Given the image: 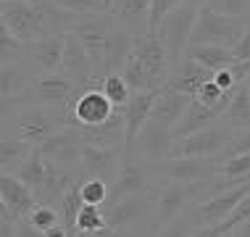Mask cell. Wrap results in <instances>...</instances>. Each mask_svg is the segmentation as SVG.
<instances>
[{"instance_id": "6da1fadb", "label": "cell", "mask_w": 250, "mask_h": 237, "mask_svg": "<svg viewBox=\"0 0 250 237\" xmlns=\"http://www.w3.org/2000/svg\"><path fill=\"white\" fill-rule=\"evenodd\" d=\"M71 127V108L45 106H8L3 103V134L26 140L40 148L48 137Z\"/></svg>"}, {"instance_id": "7a4b0ae2", "label": "cell", "mask_w": 250, "mask_h": 237, "mask_svg": "<svg viewBox=\"0 0 250 237\" xmlns=\"http://www.w3.org/2000/svg\"><path fill=\"white\" fill-rule=\"evenodd\" d=\"M248 19L224 16V13L203 5V8H198V22H195V29H192L190 47L219 45V47L234 50V47L240 45L242 35H245V29H248Z\"/></svg>"}, {"instance_id": "3957f363", "label": "cell", "mask_w": 250, "mask_h": 237, "mask_svg": "<svg viewBox=\"0 0 250 237\" xmlns=\"http://www.w3.org/2000/svg\"><path fill=\"white\" fill-rule=\"evenodd\" d=\"M84 90L74 79H69L63 71L58 74H45V77H35L32 87L19 103L8 106H45V108H71L74 100L79 98ZM5 103V100H3Z\"/></svg>"}, {"instance_id": "277c9868", "label": "cell", "mask_w": 250, "mask_h": 237, "mask_svg": "<svg viewBox=\"0 0 250 237\" xmlns=\"http://www.w3.org/2000/svg\"><path fill=\"white\" fill-rule=\"evenodd\" d=\"M195 22H198V8L182 3L179 8H174L164 22H161L158 29H155V37H158L161 45L166 47V56L171 61V66L185 58L187 47H190V40H192Z\"/></svg>"}, {"instance_id": "5b68a950", "label": "cell", "mask_w": 250, "mask_h": 237, "mask_svg": "<svg viewBox=\"0 0 250 237\" xmlns=\"http://www.w3.org/2000/svg\"><path fill=\"white\" fill-rule=\"evenodd\" d=\"M248 193H250V182H248V185H237L232 190H224V193H219V195H211L208 200L195 203L185 216H187V221H190L195 229H200V227H219V224H224L234 211H237V206L248 198Z\"/></svg>"}, {"instance_id": "8992f818", "label": "cell", "mask_w": 250, "mask_h": 237, "mask_svg": "<svg viewBox=\"0 0 250 237\" xmlns=\"http://www.w3.org/2000/svg\"><path fill=\"white\" fill-rule=\"evenodd\" d=\"M108 229L113 232H134V229H150V219L155 211V193L134 195L119 203H108L103 208Z\"/></svg>"}, {"instance_id": "52a82bcc", "label": "cell", "mask_w": 250, "mask_h": 237, "mask_svg": "<svg viewBox=\"0 0 250 237\" xmlns=\"http://www.w3.org/2000/svg\"><path fill=\"white\" fill-rule=\"evenodd\" d=\"M161 187L158 177H155V164L137 158V155H124V164H121L119 179L111 190V200L108 203H119L124 198H134V195H147L155 193Z\"/></svg>"}, {"instance_id": "ba28073f", "label": "cell", "mask_w": 250, "mask_h": 237, "mask_svg": "<svg viewBox=\"0 0 250 237\" xmlns=\"http://www.w3.org/2000/svg\"><path fill=\"white\" fill-rule=\"evenodd\" d=\"M113 26H116V22H113L111 13H108V16H77V22H74L71 32H69V35L77 37L79 43L84 45V50L90 53L100 82H103L105 47H108V37H111Z\"/></svg>"}, {"instance_id": "9c48e42d", "label": "cell", "mask_w": 250, "mask_h": 237, "mask_svg": "<svg viewBox=\"0 0 250 237\" xmlns=\"http://www.w3.org/2000/svg\"><path fill=\"white\" fill-rule=\"evenodd\" d=\"M234 132L219 124L208 127L198 134H190V137H182V140H174V148H171V158H206V161H216L224 148L232 142Z\"/></svg>"}, {"instance_id": "30bf717a", "label": "cell", "mask_w": 250, "mask_h": 237, "mask_svg": "<svg viewBox=\"0 0 250 237\" xmlns=\"http://www.w3.org/2000/svg\"><path fill=\"white\" fill-rule=\"evenodd\" d=\"M63 47H66V35L63 37H45L35 40V43H24V47L11 56L8 61H19L29 69L35 77H45V74H58L63 66Z\"/></svg>"}, {"instance_id": "8fae6325", "label": "cell", "mask_w": 250, "mask_h": 237, "mask_svg": "<svg viewBox=\"0 0 250 237\" xmlns=\"http://www.w3.org/2000/svg\"><path fill=\"white\" fill-rule=\"evenodd\" d=\"M87 142L82 137V132L77 127H66L58 134H53L42 142L35 151L42 155L45 161L56 164L61 169H74V172H82V153H84Z\"/></svg>"}, {"instance_id": "7c38bea8", "label": "cell", "mask_w": 250, "mask_h": 237, "mask_svg": "<svg viewBox=\"0 0 250 237\" xmlns=\"http://www.w3.org/2000/svg\"><path fill=\"white\" fill-rule=\"evenodd\" d=\"M126 148H95L87 145L82 153V177L84 179H100L105 185H116L121 164H124Z\"/></svg>"}, {"instance_id": "4fadbf2b", "label": "cell", "mask_w": 250, "mask_h": 237, "mask_svg": "<svg viewBox=\"0 0 250 237\" xmlns=\"http://www.w3.org/2000/svg\"><path fill=\"white\" fill-rule=\"evenodd\" d=\"M155 177L161 185L166 182H211L216 179V164L206 158H166L155 164Z\"/></svg>"}, {"instance_id": "5bb4252c", "label": "cell", "mask_w": 250, "mask_h": 237, "mask_svg": "<svg viewBox=\"0 0 250 237\" xmlns=\"http://www.w3.org/2000/svg\"><path fill=\"white\" fill-rule=\"evenodd\" d=\"M116 111L119 108H113V103L103 95L100 87H90V90H84L77 100H74V106H71V127H77V129L98 127V124H103V121L111 119Z\"/></svg>"}, {"instance_id": "9a60e30c", "label": "cell", "mask_w": 250, "mask_h": 237, "mask_svg": "<svg viewBox=\"0 0 250 237\" xmlns=\"http://www.w3.org/2000/svg\"><path fill=\"white\" fill-rule=\"evenodd\" d=\"M171 148H174V134L168 127H161L158 121H147V127L140 132L134 148L126 155H137V158L147 161V164H161V161L171 158Z\"/></svg>"}, {"instance_id": "2e32d148", "label": "cell", "mask_w": 250, "mask_h": 237, "mask_svg": "<svg viewBox=\"0 0 250 237\" xmlns=\"http://www.w3.org/2000/svg\"><path fill=\"white\" fill-rule=\"evenodd\" d=\"M61 71L69 79H74L82 90L90 87H100V79L95 74V64H92L90 53L84 50V45L79 43L74 35H66V47H63V66Z\"/></svg>"}, {"instance_id": "e0dca14e", "label": "cell", "mask_w": 250, "mask_h": 237, "mask_svg": "<svg viewBox=\"0 0 250 237\" xmlns=\"http://www.w3.org/2000/svg\"><path fill=\"white\" fill-rule=\"evenodd\" d=\"M0 203H3L19 221H26L32 216V211L40 206L35 193H32L16 174H0Z\"/></svg>"}, {"instance_id": "ac0fdd59", "label": "cell", "mask_w": 250, "mask_h": 237, "mask_svg": "<svg viewBox=\"0 0 250 237\" xmlns=\"http://www.w3.org/2000/svg\"><path fill=\"white\" fill-rule=\"evenodd\" d=\"M211 79H213V71L203 69V66L195 64L190 56H185L179 64L171 66L168 79H166V87H171V90L187 95V98H195V95L203 90V85H208Z\"/></svg>"}, {"instance_id": "d6986e66", "label": "cell", "mask_w": 250, "mask_h": 237, "mask_svg": "<svg viewBox=\"0 0 250 237\" xmlns=\"http://www.w3.org/2000/svg\"><path fill=\"white\" fill-rule=\"evenodd\" d=\"M132 56L143 61L145 69L150 71L161 85L166 87L168 71H171V61H168L166 47L161 45V40H158V37H155V35H140V37H134Z\"/></svg>"}, {"instance_id": "ffe728a7", "label": "cell", "mask_w": 250, "mask_h": 237, "mask_svg": "<svg viewBox=\"0 0 250 237\" xmlns=\"http://www.w3.org/2000/svg\"><path fill=\"white\" fill-rule=\"evenodd\" d=\"M111 16L134 37L150 35V0H113Z\"/></svg>"}, {"instance_id": "44dd1931", "label": "cell", "mask_w": 250, "mask_h": 237, "mask_svg": "<svg viewBox=\"0 0 250 237\" xmlns=\"http://www.w3.org/2000/svg\"><path fill=\"white\" fill-rule=\"evenodd\" d=\"M155 92H134L129 106L124 108V124H126V153L134 148L140 132L147 127V121L153 116V106H155Z\"/></svg>"}, {"instance_id": "7402d4cb", "label": "cell", "mask_w": 250, "mask_h": 237, "mask_svg": "<svg viewBox=\"0 0 250 237\" xmlns=\"http://www.w3.org/2000/svg\"><path fill=\"white\" fill-rule=\"evenodd\" d=\"M190 103H192V98L171 90V87H161L158 95H155V106H153V116L150 119L158 121L161 127H168V129L174 132V127L185 119Z\"/></svg>"}, {"instance_id": "603a6c76", "label": "cell", "mask_w": 250, "mask_h": 237, "mask_svg": "<svg viewBox=\"0 0 250 237\" xmlns=\"http://www.w3.org/2000/svg\"><path fill=\"white\" fill-rule=\"evenodd\" d=\"M82 137L87 145L95 148H126V124H124V111H116L108 121L98 127H84Z\"/></svg>"}, {"instance_id": "cb8c5ba5", "label": "cell", "mask_w": 250, "mask_h": 237, "mask_svg": "<svg viewBox=\"0 0 250 237\" xmlns=\"http://www.w3.org/2000/svg\"><path fill=\"white\" fill-rule=\"evenodd\" d=\"M32 79H35V74L24 64L3 61V66H0V95H3V100L5 103H19L32 87Z\"/></svg>"}, {"instance_id": "d4e9b609", "label": "cell", "mask_w": 250, "mask_h": 237, "mask_svg": "<svg viewBox=\"0 0 250 237\" xmlns=\"http://www.w3.org/2000/svg\"><path fill=\"white\" fill-rule=\"evenodd\" d=\"M132 47H134V35L126 32L124 26H113L111 37H108L105 47V64H103V79L108 74H119L124 69V64L132 58Z\"/></svg>"}, {"instance_id": "484cf974", "label": "cell", "mask_w": 250, "mask_h": 237, "mask_svg": "<svg viewBox=\"0 0 250 237\" xmlns=\"http://www.w3.org/2000/svg\"><path fill=\"white\" fill-rule=\"evenodd\" d=\"M219 121H221L219 113L211 111L208 106H203V103H198V100L192 98V103H190V108H187L185 119L174 127L171 134H174V140H182V137H190V134H198L203 129H208V127L219 124Z\"/></svg>"}, {"instance_id": "4316f807", "label": "cell", "mask_w": 250, "mask_h": 237, "mask_svg": "<svg viewBox=\"0 0 250 237\" xmlns=\"http://www.w3.org/2000/svg\"><path fill=\"white\" fill-rule=\"evenodd\" d=\"M32 153H35V145H29L26 140L3 134V140H0V169H3V174H19V169L29 161Z\"/></svg>"}, {"instance_id": "83f0119b", "label": "cell", "mask_w": 250, "mask_h": 237, "mask_svg": "<svg viewBox=\"0 0 250 237\" xmlns=\"http://www.w3.org/2000/svg\"><path fill=\"white\" fill-rule=\"evenodd\" d=\"M185 56H190L195 64H200L203 69L208 71H221V69H229L232 64H237L234 53L229 47H219V45H203V47H187Z\"/></svg>"}, {"instance_id": "f1b7e54d", "label": "cell", "mask_w": 250, "mask_h": 237, "mask_svg": "<svg viewBox=\"0 0 250 237\" xmlns=\"http://www.w3.org/2000/svg\"><path fill=\"white\" fill-rule=\"evenodd\" d=\"M221 124L229 127L232 132H242V129H250V87L248 82L237 90V95L232 98V103L224 111L221 116Z\"/></svg>"}, {"instance_id": "f546056e", "label": "cell", "mask_w": 250, "mask_h": 237, "mask_svg": "<svg viewBox=\"0 0 250 237\" xmlns=\"http://www.w3.org/2000/svg\"><path fill=\"white\" fill-rule=\"evenodd\" d=\"M119 74L124 77V82L132 87V92H155V90H161V87H164V85L158 82V79L153 77L150 71L145 69L143 61L134 58V56H132L129 61H126L124 69H121Z\"/></svg>"}, {"instance_id": "4dcf8cb0", "label": "cell", "mask_w": 250, "mask_h": 237, "mask_svg": "<svg viewBox=\"0 0 250 237\" xmlns=\"http://www.w3.org/2000/svg\"><path fill=\"white\" fill-rule=\"evenodd\" d=\"M50 169H53V164L50 161H45L42 155H40L37 151L29 155V161H26V164L19 169V174L16 177L24 182L26 187L32 190V193H37L40 187L45 185V182H48V177H50Z\"/></svg>"}, {"instance_id": "1f68e13d", "label": "cell", "mask_w": 250, "mask_h": 237, "mask_svg": "<svg viewBox=\"0 0 250 237\" xmlns=\"http://www.w3.org/2000/svg\"><path fill=\"white\" fill-rule=\"evenodd\" d=\"M58 214H61V224H63L69 232H74V227H77V219H79V214H82V208H84V200H82V190H79V185H74L69 193L61 198L58 203Z\"/></svg>"}, {"instance_id": "d6a6232c", "label": "cell", "mask_w": 250, "mask_h": 237, "mask_svg": "<svg viewBox=\"0 0 250 237\" xmlns=\"http://www.w3.org/2000/svg\"><path fill=\"white\" fill-rule=\"evenodd\" d=\"M100 90H103V95L108 100L113 103V108H119V111H124L126 106H129L132 100V87L124 82V77L121 74H108V77L100 82Z\"/></svg>"}, {"instance_id": "836d02e7", "label": "cell", "mask_w": 250, "mask_h": 237, "mask_svg": "<svg viewBox=\"0 0 250 237\" xmlns=\"http://www.w3.org/2000/svg\"><path fill=\"white\" fill-rule=\"evenodd\" d=\"M53 3L77 16H108L113 8V0H53Z\"/></svg>"}, {"instance_id": "e575fe53", "label": "cell", "mask_w": 250, "mask_h": 237, "mask_svg": "<svg viewBox=\"0 0 250 237\" xmlns=\"http://www.w3.org/2000/svg\"><path fill=\"white\" fill-rule=\"evenodd\" d=\"M234 95H237V92H224V90H221V87L211 79L208 85H203V90L195 95V100H198V103H203V106H208L211 111L219 113V116H224V111L229 108V103H232Z\"/></svg>"}, {"instance_id": "d590c367", "label": "cell", "mask_w": 250, "mask_h": 237, "mask_svg": "<svg viewBox=\"0 0 250 237\" xmlns=\"http://www.w3.org/2000/svg\"><path fill=\"white\" fill-rule=\"evenodd\" d=\"M103 229H108L105 211L98 206H84L77 219V227H74V235H95V232H103Z\"/></svg>"}, {"instance_id": "8d00e7d4", "label": "cell", "mask_w": 250, "mask_h": 237, "mask_svg": "<svg viewBox=\"0 0 250 237\" xmlns=\"http://www.w3.org/2000/svg\"><path fill=\"white\" fill-rule=\"evenodd\" d=\"M79 190H82L84 206L105 208L108 200H111V185H105V182H100V179H82L79 182Z\"/></svg>"}, {"instance_id": "74e56055", "label": "cell", "mask_w": 250, "mask_h": 237, "mask_svg": "<svg viewBox=\"0 0 250 237\" xmlns=\"http://www.w3.org/2000/svg\"><path fill=\"white\" fill-rule=\"evenodd\" d=\"M26 224L35 229V232L45 235V232H50V229H56L61 224V214H58V208H53V206H37L35 211H32V216L26 219Z\"/></svg>"}, {"instance_id": "f35d334b", "label": "cell", "mask_w": 250, "mask_h": 237, "mask_svg": "<svg viewBox=\"0 0 250 237\" xmlns=\"http://www.w3.org/2000/svg\"><path fill=\"white\" fill-rule=\"evenodd\" d=\"M248 153H250V129H242V132H234L232 142H229L224 151L216 155L213 164H221V161H227V158H234V155H248Z\"/></svg>"}, {"instance_id": "ab89813d", "label": "cell", "mask_w": 250, "mask_h": 237, "mask_svg": "<svg viewBox=\"0 0 250 237\" xmlns=\"http://www.w3.org/2000/svg\"><path fill=\"white\" fill-rule=\"evenodd\" d=\"M206 5L224 13V16H240V19L250 16V0H208Z\"/></svg>"}, {"instance_id": "60d3db41", "label": "cell", "mask_w": 250, "mask_h": 237, "mask_svg": "<svg viewBox=\"0 0 250 237\" xmlns=\"http://www.w3.org/2000/svg\"><path fill=\"white\" fill-rule=\"evenodd\" d=\"M182 0H150V35H155V29L161 26V22L171 13L174 8H179Z\"/></svg>"}, {"instance_id": "b9f144b4", "label": "cell", "mask_w": 250, "mask_h": 237, "mask_svg": "<svg viewBox=\"0 0 250 237\" xmlns=\"http://www.w3.org/2000/svg\"><path fill=\"white\" fill-rule=\"evenodd\" d=\"M192 232H195V227L187 221V216H179V219L168 221L166 227H161L153 237H192Z\"/></svg>"}, {"instance_id": "7bdbcfd3", "label": "cell", "mask_w": 250, "mask_h": 237, "mask_svg": "<svg viewBox=\"0 0 250 237\" xmlns=\"http://www.w3.org/2000/svg\"><path fill=\"white\" fill-rule=\"evenodd\" d=\"M234 58L240 61V64H250V19H248V29H245V35H242L240 40V45L234 47Z\"/></svg>"}, {"instance_id": "ee69618b", "label": "cell", "mask_w": 250, "mask_h": 237, "mask_svg": "<svg viewBox=\"0 0 250 237\" xmlns=\"http://www.w3.org/2000/svg\"><path fill=\"white\" fill-rule=\"evenodd\" d=\"M192 237H232V232L224 227H200L192 232Z\"/></svg>"}, {"instance_id": "f6af8a7d", "label": "cell", "mask_w": 250, "mask_h": 237, "mask_svg": "<svg viewBox=\"0 0 250 237\" xmlns=\"http://www.w3.org/2000/svg\"><path fill=\"white\" fill-rule=\"evenodd\" d=\"M40 237H74V232H69L63 224H58L56 229H50V232H45V235H40Z\"/></svg>"}, {"instance_id": "bcb514c9", "label": "cell", "mask_w": 250, "mask_h": 237, "mask_svg": "<svg viewBox=\"0 0 250 237\" xmlns=\"http://www.w3.org/2000/svg\"><path fill=\"white\" fill-rule=\"evenodd\" d=\"M119 237H153L150 229H134V232H116Z\"/></svg>"}, {"instance_id": "7dc6e473", "label": "cell", "mask_w": 250, "mask_h": 237, "mask_svg": "<svg viewBox=\"0 0 250 237\" xmlns=\"http://www.w3.org/2000/svg\"><path fill=\"white\" fill-rule=\"evenodd\" d=\"M74 237H119L113 229H103V232H95V235H74Z\"/></svg>"}, {"instance_id": "c3c4849f", "label": "cell", "mask_w": 250, "mask_h": 237, "mask_svg": "<svg viewBox=\"0 0 250 237\" xmlns=\"http://www.w3.org/2000/svg\"><path fill=\"white\" fill-rule=\"evenodd\" d=\"M182 3H187V5H195V8H203V5L208 3V0H182Z\"/></svg>"}, {"instance_id": "681fc988", "label": "cell", "mask_w": 250, "mask_h": 237, "mask_svg": "<svg viewBox=\"0 0 250 237\" xmlns=\"http://www.w3.org/2000/svg\"><path fill=\"white\" fill-rule=\"evenodd\" d=\"M248 87H250V77H248Z\"/></svg>"}, {"instance_id": "f907efd6", "label": "cell", "mask_w": 250, "mask_h": 237, "mask_svg": "<svg viewBox=\"0 0 250 237\" xmlns=\"http://www.w3.org/2000/svg\"><path fill=\"white\" fill-rule=\"evenodd\" d=\"M248 182H250V177H248Z\"/></svg>"}]
</instances>
